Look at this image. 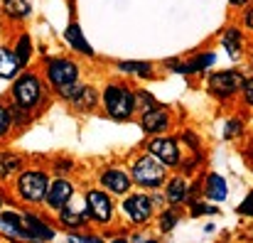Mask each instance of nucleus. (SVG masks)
<instances>
[{
	"mask_svg": "<svg viewBox=\"0 0 253 243\" xmlns=\"http://www.w3.org/2000/svg\"><path fill=\"white\" fill-rule=\"evenodd\" d=\"M47 79L59 91V88H64V86H69L79 79V67H77V62H69V59H62V57L49 59L47 62Z\"/></svg>",
	"mask_w": 253,
	"mask_h": 243,
	"instance_id": "5",
	"label": "nucleus"
},
{
	"mask_svg": "<svg viewBox=\"0 0 253 243\" xmlns=\"http://www.w3.org/2000/svg\"><path fill=\"white\" fill-rule=\"evenodd\" d=\"M155 106H158V101H155L150 93H145V91H138V93H135V108L150 111V108H155Z\"/></svg>",
	"mask_w": 253,
	"mask_h": 243,
	"instance_id": "27",
	"label": "nucleus"
},
{
	"mask_svg": "<svg viewBox=\"0 0 253 243\" xmlns=\"http://www.w3.org/2000/svg\"><path fill=\"white\" fill-rule=\"evenodd\" d=\"M57 211H59V219H62V224H64L67 229H82L86 216H88L84 202H72V199H69L62 209H57Z\"/></svg>",
	"mask_w": 253,
	"mask_h": 243,
	"instance_id": "14",
	"label": "nucleus"
},
{
	"mask_svg": "<svg viewBox=\"0 0 253 243\" xmlns=\"http://www.w3.org/2000/svg\"><path fill=\"white\" fill-rule=\"evenodd\" d=\"M12 98H15V108L30 113L42 101V79L32 72L17 77L12 83Z\"/></svg>",
	"mask_w": 253,
	"mask_h": 243,
	"instance_id": "3",
	"label": "nucleus"
},
{
	"mask_svg": "<svg viewBox=\"0 0 253 243\" xmlns=\"http://www.w3.org/2000/svg\"><path fill=\"white\" fill-rule=\"evenodd\" d=\"M22 64L17 62L15 52L7 47H0V79H15L20 74Z\"/></svg>",
	"mask_w": 253,
	"mask_h": 243,
	"instance_id": "20",
	"label": "nucleus"
},
{
	"mask_svg": "<svg viewBox=\"0 0 253 243\" xmlns=\"http://www.w3.org/2000/svg\"><path fill=\"white\" fill-rule=\"evenodd\" d=\"M130 179L143 189H158V187L165 184V164L155 155H143L133 162Z\"/></svg>",
	"mask_w": 253,
	"mask_h": 243,
	"instance_id": "2",
	"label": "nucleus"
},
{
	"mask_svg": "<svg viewBox=\"0 0 253 243\" xmlns=\"http://www.w3.org/2000/svg\"><path fill=\"white\" fill-rule=\"evenodd\" d=\"M249 204H251V197H246V202H244V206H241L239 211H241V214H251V206H249Z\"/></svg>",
	"mask_w": 253,
	"mask_h": 243,
	"instance_id": "33",
	"label": "nucleus"
},
{
	"mask_svg": "<svg viewBox=\"0 0 253 243\" xmlns=\"http://www.w3.org/2000/svg\"><path fill=\"white\" fill-rule=\"evenodd\" d=\"M2 10L12 20H25L32 15V0H2Z\"/></svg>",
	"mask_w": 253,
	"mask_h": 243,
	"instance_id": "21",
	"label": "nucleus"
},
{
	"mask_svg": "<svg viewBox=\"0 0 253 243\" xmlns=\"http://www.w3.org/2000/svg\"><path fill=\"white\" fill-rule=\"evenodd\" d=\"M121 209L133 224H143L153 216V199L148 194H128L123 199Z\"/></svg>",
	"mask_w": 253,
	"mask_h": 243,
	"instance_id": "8",
	"label": "nucleus"
},
{
	"mask_svg": "<svg viewBox=\"0 0 253 243\" xmlns=\"http://www.w3.org/2000/svg\"><path fill=\"white\" fill-rule=\"evenodd\" d=\"M22 236H25V239H37V241H49V239H54V231H52L49 224H44L40 216L25 214V216H22Z\"/></svg>",
	"mask_w": 253,
	"mask_h": 243,
	"instance_id": "15",
	"label": "nucleus"
},
{
	"mask_svg": "<svg viewBox=\"0 0 253 243\" xmlns=\"http://www.w3.org/2000/svg\"><path fill=\"white\" fill-rule=\"evenodd\" d=\"M86 211H88V219L98 221V224H108L113 219V204H111V197L101 189H88L84 197Z\"/></svg>",
	"mask_w": 253,
	"mask_h": 243,
	"instance_id": "6",
	"label": "nucleus"
},
{
	"mask_svg": "<svg viewBox=\"0 0 253 243\" xmlns=\"http://www.w3.org/2000/svg\"><path fill=\"white\" fill-rule=\"evenodd\" d=\"M244 128H241V121H229L226 123V130H224V135L226 138H234V135H239Z\"/></svg>",
	"mask_w": 253,
	"mask_h": 243,
	"instance_id": "30",
	"label": "nucleus"
},
{
	"mask_svg": "<svg viewBox=\"0 0 253 243\" xmlns=\"http://www.w3.org/2000/svg\"><path fill=\"white\" fill-rule=\"evenodd\" d=\"M118 69L126 72V74H135L140 79L153 77V64L150 62H118Z\"/></svg>",
	"mask_w": 253,
	"mask_h": 243,
	"instance_id": "25",
	"label": "nucleus"
},
{
	"mask_svg": "<svg viewBox=\"0 0 253 243\" xmlns=\"http://www.w3.org/2000/svg\"><path fill=\"white\" fill-rule=\"evenodd\" d=\"M12 52H15L17 62L25 67V64L30 62V57H32V40H30V35H22V37L17 40V47H15Z\"/></svg>",
	"mask_w": 253,
	"mask_h": 243,
	"instance_id": "26",
	"label": "nucleus"
},
{
	"mask_svg": "<svg viewBox=\"0 0 253 243\" xmlns=\"http://www.w3.org/2000/svg\"><path fill=\"white\" fill-rule=\"evenodd\" d=\"M47 184H49V177L47 172L42 169H27L20 174L17 179V197L27 204H40L44 202V194H47Z\"/></svg>",
	"mask_w": 253,
	"mask_h": 243,
	"instance_id": "4",
	"label": "nucleus"
},
{
	"mask_svg": "<svg viewBox=\"0 0 253 243\" xmlns=\"http://www.w3.org/2000/svg\"><path fill=\"white\" fill-rule=\"evenodd\" d=\"M241 83H244V74H239L234 69L216 72V74L209 77V91L214 96H219V98H229V96H234L241 88Z\"/></svg>",
	"mask_w": 253,
	"mask_h": 243,
	"instance_id": "7",
	"label": "nucleus"
},
{
	"mask_svg": "<svg viewBox=\"0 0 253 243\" xmlns=\"http://www.w3.org/2000/svg\"><path fill=\"white\" fill-rule=\"evenodd\" d=\"M98 184H101L103 189H108L111 194H126V192L133 187V179H130L128 172H123V169H118V167H111V169L101 172Z\"/></svg>",
	"mask_w": 253,
	"mask_h": 243,
	"instance_id": "12",
	"label": "nucleus"
},
{
	"mask_svg": "<svg viewBox=\"0 0 253 243\" xmlns=\"http://www.w3.org/2000/svg\"><path fill=\"white\" fill-rule=\"evenodd\" d=\"M72 167H74V164H72V160H59L54 169H57V172H67V169L72 172Z\"/></svg>",
	"mask_w": 253,
	"mask_h": 243,
	"instance_id": "32",
	"label": "nucleus"
},
{
	"mask_svg": "<svg viewBox=\"0 0 253 243\" xmlns=\"http://www.w3.org/2000/svg\"><path fill=\"white\" fill-rule=\"evenodd\" d=\"M59 93L72 103V106H77V108H93L96 106V91L91 88V86H82V83H69V86H64V88H59Z\"/></svg>",
	"mask_w": 253,
	"mask_h": 243,
	"instance_id": "11",
	"label": "nucleus"
},
{
	"mask_svg": "<svg viewBox=\"0 0 253 243\" xmlns=\"http://www.w3.org/2000/svg\"><path fill=\"white\" fill-rule=\"evenodd\" d=\"M221 44H224V49H226V54L231 59H239L244 54V35H241V30L239 27H226L224 35H221Z\"/></svg>",
	"mask_w": 253,
	"mask_h": 243,
	"instance_id": "16",
	"label": "nucleus"
},
{
	"mask_svg": "<svg viewBox=\"0 0 253 243\" xmlns=\"http://www.w3.org/2000/svg\"><path fill=\"white\" fill-rule=\"evenodd\" d=\"M103 108L113 121H128L135 113V93L128 86L111 83L103 91Z\"/></svg>",
	"mask_w": 253,
	"mask_h": 243,
	"instance_id": "1",
	"label": "nucleus"
},
{
	"mask_svg": "<svg viewBox=\"0 0 253 243\" xmlns=\"http://www.w3.org/2000/svg\"><path fill=\"white\" fill-rule=\"evenodd\" d=\"M214 62H216L214 52H207V54H199V57H194V59H189L184 64H174V72H179V74H199L207 67H211Z\"/></svg>",
	"mask_w": 253,
	"mask_h": 243,
	"instance_id": "19",
	"label": "nucleus"
},
{
	"mask_svg": "<svg viewBox=\"0 0 253 243\" xmlns=\"http://www.w3.org/2000/svg\"><path fill=\"white\" fill-rule=\"evenodd\" d=\"M192 214L194 216H199V214H216V209L214 206H199L197 202H192Z\"/></svg>",
	"mask_w": 253,
	"mask_h": 243,
	"instance_id": "31",
	"label": "nucleus"
},
{
	"mask_svg": "<svg viewBox=\"0 0 253 243\" xmlns=\"http://www.w3.org/2000/svg\"><path fill=\"white\" fill-rule=\"evenodd\" d=\"M140 128H143L145 133H153V135L165 133L169 128V113L165 108H160V106H155V108H150V111H143V116H140Z\"/></svg>",
	"mask_w": 253,
	"mask_h": 243,
	"instance_id": "13",
	"label": "nucleus"
},
{
	"mask_svg": "<svg viewBox=\"0 0 253 243\" xmlns=\"http://www.w3.org/2000/svg\"><path fill=\"white\" fill-rule=\"evenodd\" d=\"M187 192H189V184H187L182 177H174V179L168 182V202L172 206L182 204V202L187 199Z\"/></svg>",
	"mask_w": 253,
	"mask_h": 243,
	"instance_id": "22",
	"label": "nucleus"
},
{
	"mask_svg": "<svg viewBox=\"0 0 253 243\" xmlns=\"http://www.w3.org/2000/svg\"><path fill=\"white\" fill-rule=\"evenodd\" d=\"M0 229L5 234H10V236H22V216L12 214V211L0 214Z\"/></svg>",
	"mask_w": 253,
	"mask_h": 243,
	"instance_id": "24",
	"label": "nucleus"
},
{
	"mask_svg": "<svg viewBox=\"0 0 253 243\" xmlns=\"http://www.w3.org/2000/svg\"><path fill=\"white\" fill-rule=\"evenodd\" d=\"M204 194H207L211 202H224V199L229 197V187H226L224 177L211 172V174L204 179Z\"/></svg>",
	"mask_w": 253,
	"mask_h": 243,
	"instance_id": "17",
	"label": "nucleus"
},
{
	"mask_svg": "<svg viewBox=\"0 0 253 243\" xmlns=\"http://www.w3.org/2000/svg\"><path fill=\"white\" fill-rule=\"evenodd\" d=\"M231 5H249V0H229Z\"/></svg>",
	"mask_w": 253,
	"mask_h": 243,
	"instance_id": "34",
	"label": "nucleus"
},
{
	"mask_svg": "<svg viewBox=\"0 0 253 243\" xmlns=\"http://www.w3.org/2000/svg\"><path fill=\"white\" fill-rule=\"evenodd\" d=\"M148 153L155 155L165 167H177L179 164V145L172 138H165V135L153 138L150 145H148Z\"/></svg>",
	"mask_w": 253,
	"mask_h": 243,
	"instance_id": "9",
	"label": "nucleus"
},
{
	"mask_svg": "<svg viewBox=\"0 0 253 243\" xmlns=\"http://www.w3.org/2000/svg\"><path fill=\"white\" fill-rule=\"evenodd\" d=\"M10 125H12V111H7V106L0 103V138L7 135Z\"/></svg>",
	"mask_w": 253,
	"mask_h": 243,
	"instance_id": "28",
	"label": "nucleus"
},
{
	"mask_svg": "<svg viewBox=\"0 0 253 243\" xmlns=\"http://www.w3.org/2000/svg\"><path fill=\"white\" fill-rule=\"evenodd\" d=\"M64 40L69 42V47H72V49L82 52V54H86V57H93V49H91V44L86 42L84 32H82V27H79L77 22H72V25L67 27V32H64Z\"/></svg>",
	"mask_w": 253,
	"mask_h": 243,
	"instance_id": "18",
	"label": "nucleus"
},
{
	"mask_svg": "<svg viewBox=\"0 0 253 243\" xmlns=\"http://www.w3.org/2000/svg\"><path fill=\"white\" fill-rule=\"evenodd\" d=\"M174 224H177V214L169 209V211H165L163 216H160V231H172L174 229Z\"/></svg>",
	"mask_w": 253,
	"mask_h": 243,
	"instance_id": "29",
	"label": "nucleus"
},
{
	"mask_svg": "<svg viewBox=\"0 0 253 243\" xmlns=\"http://www.w3.org/2000/svg\"><path fill=\"white\" fill-rule=\"evenodd\" d=\"M74 197V184L69 182V179H64V177H59V179H54V182H49L47 184V194H44V202H47V206L49 209H62L69 199Z\"/></svg>",
	"mask_w": 253,
	"mask_h": 243,
	"instance_id": "10",
	"label": "nucleus"
},
{
	"mask_svg": "<svg viewBox=\"0 0 253 243\" xmlns=\"http://www.w3.org/2000/svg\"><path fill=\"white\" fill-rule=\"evenodd\" d=\"M22 167V158L15 153H0V179L12 177L15 172H20Z\"/></svg>",
	"mask_w": 253,
	"mask_h": 243,
	"instance_id": "23",
	"label": "nucleus"
}]
</instances>
